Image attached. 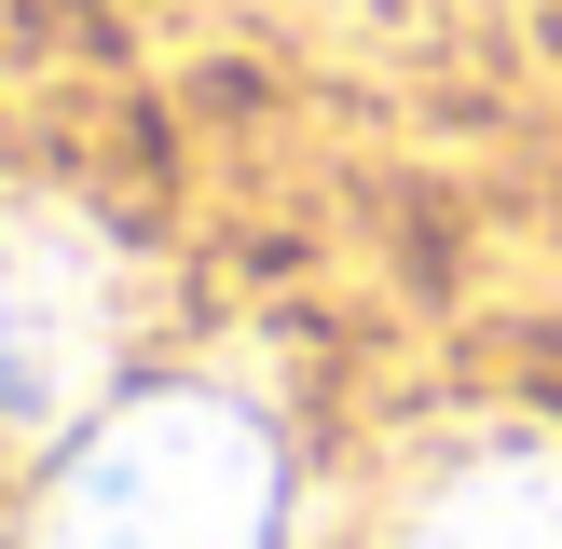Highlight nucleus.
Segmentation results:
<instances>
[{
  "label": "nucleus",
  "mask_w": 562,
  "mask_h": 549,
  "mask_svg": "<svg viewBox=\"0 0 562 549\" xmlns=\"http://www.w3.org/2000/svg\"><path fill=\"white\" fill-rule=\"evenodd\" d=\"M110 371V247L55 206H0V439H42Z\"/></svg>",
  "instance_id": "2"
},
{
  "label": "nucleus",
  "mask_w": 562,
  "mask_h": 549,
  "mask_svg": "<svg viewBox=\"0 0 562 549\" xmlns=\"http://www.w3.org/2000/svg\"><path fill=\"white\" fill-rule=\"evenodd\" d=\"M27 549H274V426L220 384H151L69 439Z\"/></svg>",
  "instance_id": "1"
},
{
  "label": "nucleus",
  "mask_w": 562,
  "mask_h": 549,
  "mask_svg": "<svg viewBox=\"0 0 562 549\" xmlns=\"http://www.w3.org/2000/svg\"><path fill=\"white\" fill-rule=\"evenodd\" d=\"M398 549H562V453L549 439H494V453L439 467L412 494Z\"/></svg>",
  "instance_id": "3"
}]
</instances>
